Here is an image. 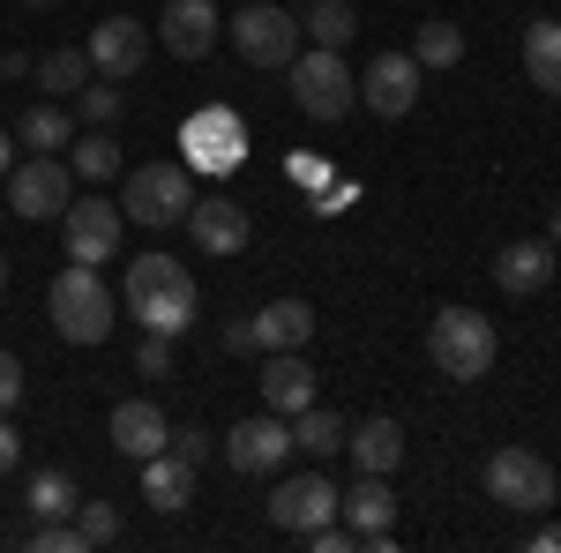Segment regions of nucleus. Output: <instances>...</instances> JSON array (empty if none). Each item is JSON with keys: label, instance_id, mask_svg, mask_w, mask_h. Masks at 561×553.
Returning a JSON list of instances; mask_svg holds the SVG:
<instances>
[{"label": "nucleus", "instance_id": "nucleus-32", "mask_svg": "<svg viewBox=\"0 0 561 553\" xmlns=\"http://www.w3.org/2000/svg\"><path fill=\"white\" fill-rule=\"evenodd\" d=\"M68 105H76V120H90V128H113V120H121V83H105V76H90V83L76 90Z\"/></svg>", "mask_w": 561, "mask_h": 553}, {"label": "nucleus", "instance_id": "nucleus-15", "mask_svg": "<svg viewBox=\"0 0 561 553\" xmlns=\"http://www.w3.org/2000/svg\"><path fill=\"white\" fill-rule=\"evenodd\" d=\"M217 31H225V23H217V0H165V8H158V45H165L173 60H203L217 45Z\"/></svg>", "mask_w": 561, "mask_h": 553}, {"label": "nucleus", "instance_id": "nucleus-26", "mask_svg": "<svg viewBox=\"0 0 561 553\" xmlns=\"http://www.w3.org/2000/svg\"><path fill=\"white\" fill-rule=\"evenodd\" d=\"M352 31H359V8H352V0H307V8H300V38H307V45L345 53Z\"/></svg>", "mask_w": 561, "mask_h": 553}, {"label": "nucleus", "instance_id": "nucleus-34", "mask_svg": "<svg viewBox=\"0 0 561 553\" xmlns=\"http://www.w3.org/2000/svg\"><path fill=\"white\" fill-rule=\"evenodd\" d=\"M135 375H142V382H165V375H173V337H150V330H142V344H135Z\"/></svg>", "mask_w": 561, "mask_h": 553}, {"label": "nucleus", "instance_id": "nucleus-38", "mask_svg": "<svg viewBox=\"0 0 561 553\" xmlns=\"http://www.w3.org/2000/svg\"><path fill=\"white\" fill-rule=\"evenodd\" d=\"M285 172H293L300 187H322V180H330V165H314V158H293V165H285Z\"/></svg>", "mask_w": 561, "mask_h": 553}, {"label": "nucleus", "instance_id": "nucleus-23", "mask_svg": "<svg viewBox=\"0 0 561 553\" xmlns=\"http://www.w3.org/2000/svg\"><path fill=\"white\" fill-rule=\"evenodd\" d=\"M337 516H345L352 531H389V523H397V494H389V479H382V471H359V486L337 502Z\"/></svg>", "mask_w": 561, "mask_h": 553}, {"label": "nucleus", "instance_id": "nucleus-39", "mask_svg": "<svg viewBox=\"0 0 561 553\" xmlns=\"http://www.w3.org/2000/svg\"><path fill=\"white\" fill-rule=\"evenodd\" d=\"M31 68H38L31 53H0V83H15V76H31Z\"/></svg>", "mask_w": 561, "mask_h": 553}, {"label": "nucleus", "instance_id": "nucleus-7", "mask_svg": "<svg viewBox=\"0 0 561 553\" xmlns=\"http://www.w3.org/2000/svg\"><path fill=\"white\" fill-rule=\"evenodd\" d=\"M479 479H486V502H502V509H517V516L554 509V464L539 449H494Z\"/></svg>", "mask_w": 561, "mask_h": 553}, {"label": "nucleus", "instance_id": "nucleus-10", "mask_svg": "<svg viewBox=\"0 0 561 553\" xmlns=\"http://www.w3.org/2000/svg\"><path fill=\"white\" fill-rule=\"evenodd\" d=\"M225 464L240 471V479H270V471L293 464V419H277V412H255V419H240L225 434Z\"/></svg>", "mask_w": 561, "mask_h": 553}, {"label": "nucleus", "instance_id": "nucleus-33", "mask_svg": "<svg viewBox=\"0 0 561 553\" xmlns=\"http://www.w3.org/2000/svg\"><path fill=\"white\" fill-rule=\"evenodd\" d=\"M76 531H83L90 546H113L121 539V509L113 502H76Z\"/></svg>", "mask_w": 561, "mask_h": 553}, {"label": "nucleus", "instance_id": "nucleus-37", "mask_svg": "<svg viewBox=\"0 0 561 553\" xmlns=\"http://www.w3.org/2000/svg\"><path fill=\"white\" fill-rule=\"evenodd\" d=\"M15 464H23V434H15V419L0 412V479H8Z\"/></svg>", "mask_w": 561, "mask_h": 553}, {"label": "nucleus", "instance_id": "nucleus-8", "mask_svg": "<svg viewBox=\"0 0 561 553\" xmlns=\"http://www.w3.org/2000/svg\"><path fill=\"white\" fill-rule=\"evenodd\" d=\"M232 45H240L248 68H293V53H300V15H285L277 0H248V8L232 15Z\"/></svg>", "mask_w": 561, "mask_h": 553}, {"label": "nucleus", "instance_id": "nucleus-19", "mask_svg": "<svg viewBox=\"0 0 561 553\" xmlns=\"http://www.w3.org/2000/svg\"><path fill=\"white\" fill-rule=\"evenodd\" d=\"M494 285L510 299H531L554 285V240H510L502 255H494Z\"/></svg>", "mask_w": 561, "mask_h": 553}, {"label": "nucleus", "instance_id": "nucleus-40", "mask_svg": "<svg viewBox=\"0 0 561 553\" xmlns=\"http://www.w3.org/2000/svg\"><path fill=\"white\" fill-rule=\"evenodd\" d=\"M524 546H531V553H561V523H539V531H531Z\"/></svg>", "mask_w": 561, "mask_h": 553}, {"label": "nucleus", "instance_id": "nucleus-1", "mask_svg": "<svg viewBox=\"0 0 561 553\" xmlns=\"http://www.w3.org/2000/svg\"><path fill=\"white\" fill-rule=\"evenodd\" d=\"M121 307H128L150 337H187V322H195L203 292H195L187 262H173V255H135L128 277H121Z\"/></svg>", "mask_w": 561, "mask_h": 553}, {"label": "nucleus", "instance_id": "nucleus-43", "mask_svg": "<svg viewBox=\"0 0 561 553\" xmlns=\"http://www.w3.org/2000/svg\"><path fill=\"white\" fill-rule=\"evenodd\" d=\"M0 292H8V255H0Z\"/></svg>", "mask_w": 561, "mask_h": 553}, {"label": "nucleus", "instance_id": "nucleus-36", "mask_svg": "<svg viewBox=\"0 0 561 553\" xmlns=\"http://www.w3.org/2000/svg\"><path fill=\"white\" fill-rule=\"evenodd\" d=\"M15 404H23V359L0 352V412H15Z\"/></svg>", "mask_w": 561, "mask_h": 553}, {"label": "nucleus", "instance_id": "nucleus-28", "mask_svg": "<svg viewBox=\"0 0 561 553\" xmlns=\"http://www.w3.org/2000/svg\"><path fill=\"white\" fill-rule=\"evenodd\" d=\"M68 165H76V180H90V187L113 180V172H121V142H113V128L76 135V142H68Z\"/></svg>", "mask_w": 561, "mask_h": 553}, {"label": "nucleus", "instance_id": "nucleus-29", "mask_svg": "<svg viewBox=\"0 0 561 553\" xmlns=\"http://www.w3.org/2000/svg\"><path fill=\"white\" fill-rule=\"evenodd\" d=\"M293 449H307V457H337V449H345V419L322 412V404H307L300 419H293Z\"/></svg>", "mask_w": 561, "mask_h": 553}, {"label": "nucleus", "instance_id": "nucleus-9", "mask_svg": "<svg viewBox=\"0 0 561 553\" xmlns=\"http://www.w3.org/2000/svg\"><path fill=\"white\" fill-rule=\"evenodd\" d=\"M121 224H128V210L121 203H98V195H76L68 210H60V247H68V262H90V269H105V262H121Z\"/></svg>", "mask_w": 561, "mask_h": 553}, {"label": "nucleus", "instance_id": "nucleus-35", "mask_svg": "<svg viewBox=\"0 0 561 553\" xmlns=\"http://www.w3.org/2000/svg\"><path fill=\"white\" fill-rule=\"evenodd\" d=\"M173 449H180V457H187L195 471H203V464H210V449H217V434H210V426H180Z\"/></svg>", "mask_w": 561, "mask_h": 553}, {"label": "nucleus", "instance_id": "nucleus-27", "mask_svg": "<svg viewBox=\"0 0 561 553\" xmlns=\"http://www.w3.org/2000/svg\"><path fill=\"white\" fill-rule=\"evenodd\" d=\"M31 76H38L45 97H60V105H68V97H76V90H83L90 76H98V68H90V53H83V45H60V53H45Z\"/></svg>", "mask_w": 561, "mask_h": 553}, {"label": "nucleus", "instance_id": "nucleus-13", "mask_svg": "<svg viewBox=\"0 0 561 553\" xmlns=\"http://www.w3.org/2000/svg\"><path fill=\"white\" fill-rule=\"evenodd\" d=\"M90 68L105 76V83H128L135 68L150 60V23H135V15H105L98 31H90Z\"/></svg>", "mask_w": 561, "mask_h": 553}, {"label": "nucleus", "instance_id": "nucleus-30", "mask_svg": "<svg viewBox=\"0 0 561 553\" xmlns=\"http://www.w3.org/2000/svg\"><path fill=\"white\" fill-rule=\"evenodd\" d=\"M412 60H420V68H457V60H465V31L442 23V15H427L420 38H412Z\"/></svg>", "mask_w": 561, "mask_h": 553}, {"label": "nucleus", "instance_id": "nucleus-4", "mask_svg": "<svg viewBox=\"0 0 561 553\" xmlns=\"http://www.w3.org/2000/svg\"><path fill=\"white\" fill-rule=\"evenodd\" d=\"M121 210H128V224H142V232L187 224V210H195V172L173 165V158H158V165H135V172H128V187H121Z\"/></svg>", "mask_w": 561, "mask_h": 553}, {"label": "nucleus", "instance_id": "nucleus-17", "mask_svg": "<svg viewBox=\"0 0 561 553\" xmlns=\"http://www.w3.org/2000/svg\"><path fill=\"white\" fill-rule=\"evenodd\" d=\"M248 210L232 203V195H195V210H187V240L203 247V255H240L248 247Z\"/></svg>", "mask_w": 561, "mask_h": 553}, {"label": "nucleus", "instance_id": "nucleus-42", "mask_svg": "<svg viewBox=\"0 0 561 553\" xmlns=\"http://www.w3.org/2000/svg\"><path fill=\"white\" fill-rule=\"evenodd\" d=\"M547 240H554V247H561V203H554V217H547Z\"/></svg>", "mask_w": 561, "mask_h": 553}, {"label": "nucleus", "instance_id": "nucleus-18", "mask_svg": "<svg viewBox=\"0 0 561 553\" xmlns=\"http://www.w3.org/2000/svg\"><path fill=\"white\" fill-rule=\"evenodd\" d=\"M105 434H113V449L121 457H158L165 441H173V426H165V412L150 404V396H128V404H113V419H105Z\"/></svg>", "mask_w": 561, "mask_h": 553}, {"label": "nucleus", "instance_id": "nucleus-6", "mask_svg": "<svg viewBox=\"0 0 561 553\" xmlns=\"http://www.w3.org/2000/svg\"><path fill=\"white\" fill-rule=\"evenodd\" d=\"M8 210L23 217V224H53V217L76 203V165L68 158H53V150H31V158H15L8 165Z\"/></svg>", "mask_w": 561, "mask_h": 553}, {"label": "nucleus", "instance_id": "nucleus-20", "mask_svg": "<svg viewBox=\"0 0 561 553\" xmlns=\"http://www.w3.org/2000/svg\"><path fill=\"white\" fill-rule=\"evenodd\" d=\"M248 337H255V352H307L314 307H307V299H270L262 314H248Z\"/></svg>", "mask_w": 561, "mask_h": 553}, {"label": "nucleus", "instance_id": "nucleus-2", "mask_svg": "<svg viewBox=\"0 0 561 553\" xmlns=\"http://www.w3.org/2000/svg\"><path fill=\"white\" fill-rule=\"evenodd\" d=\"M45 314H53L60 344H105L113 337L121 299H113V285H105L90 262H68V269L53 277V292H45Z\"/></svg>", "mask_w": 561, "mask_h": 553}, {"label": "nucleus", "instance_id": "nucleus-24", "mask_svg": "<svg viewBox=\"0 0 561 553\" xmlns=\"http://www.w3.org/2000/svg\"><path fill=\"white\" fill-rule=\"evenodd\" d=\"M15 142H31V150H53V158H68V142H76V113L60 105V97H38L23 120H15Z\"/></svg>", "mask_w": 561, "mask_h": 553}, {"label": "nucleus", "instance_id": "nucleus-21", "mask_svg": "<svg viewBox=\"0 0 561 553\" xmlns=\"http://www.w3.org/2000/svg\"><path fill=\"white\" fill-rule=\"evenodd\" d=\"M142 502H150L158 516H180L187 502H195V464L180 457L173 441H165L158 457H142Z\"/></svg>", "mask_w": 561, "mask_h": 553}, {"label": "nucleus", "instance_id": "nucleus-16", "mask_svg": "<svg viewBox=\"0 0 561 553\" xmlns=\"http://www.w3.org/2000/svg\"><path fill=\"white\" fill-rule=\"evenodd\" d=\"M307 404H314V367H307V352H262V412L300 419Z\"/></svg>", "mask_w": 561, "mask_h": 553}, {"label": "nucleus", "instance_id": "nucleus-5", "mask_svg": "<svg viewBox=\"0 0 561 553\" xmlns=\"http://www.w3.org/2000/svg\"><path fill=\"white\" fill-rule=\"evenodd\" d=\"M293 105H300L307 120H345L352 105H359V76L345 68V53H330V45H307L293 53Z\"/></svg>", "mask_w": 561, "mask_h": 553}, {"label": "nucleus", "instance_id": "nucleus-14", "mask_svg": "<svg viewBox=\"0 0 561 553\" xmlns=\"http://www.w3.org/2000/svg\"><path fill=\"white\" fill-rule=\"evenodd\" d=\"M240 150H248L240 113L210 105V113H195V120H187V172H225V165H240Z\"/></svg>", "mask_w": 561, "mask_h": 553}, {"label": "nucleus", "instance_id": "nucleus-41", "mask_svg": "<svg viewBox=\"0 0 561 553\" xmlns=\"http://www.w3.org/2000/svg\"><path fill=\"white\" fill-rule=\"evenodd\" d=\"M8 165H15V135L0 128V180H8Z\"/></svg>", "mask_w": 561, "mask_h": 553}, {"label": "nucleus", "instance_id": "nucleus-12", "mask_svg": "<svg viewBox=\"0 0 561 553\" xmlns=\"http://www.w3.org/2000/svg\"><path fill=\"white\" fill-rule=\"evenodd\" d=\"M330 516H337V486H330L322 471L277 479V494H270V523H277V531L307 539V531H314V523H330Z\"/></svg>", "mask_w": 561, "mask_h": 553}, {"label": "nucleus", "instance_id": "nucleus-25", "mask_svg": "<svg viewBox=\"0 0 561 553\" xmlns=\"http://www.w3.org/2000/svg\"><path fill=\"white\" fill-rule=\"evenodd\" d=\"M524 76L547 90V97H561V23L554 15L524 23Z\"/></svg>", "mask_w": 561, "mask_h": 553}, {"label": "nucleus", "instance_id": "nucleus-31", "mask_svg": "<svg viewBox=\"0 0 561 553\" xmlns=\"http://www.w3.org/2000/svg\"><path fill=\"white\" fill-rule=\"evenodd\" d=\"M23 502H31V516L45 523V516H76V502H83V494H76V479H68V471H38Z\"/></svg>", "mask_w": 561, "mask_h": 553}, {"label": "nucleus", "instance_id": "nucleus-3", "mask_svg": "<svg viewBox=\"0 0 561 553\" xmlns=\"http://www.w3.org/2000/svg\"><path fill=\"white\" fill-rule=\"evenodd\" d=\"M494 352H502V337H494V322H486L479 307H442L427 322V359L449 382H486Z\"/></svg>", "mask_w": 561, "mask_h": 553}, {"label": "nucleus", "instance_id": "nucleus-11", "mask_svg": "<svg viewBox=\"0 0 561 553\" xmlns=\"http://www.w3.org/2000/svg\"><path fill=\"white\" fill-rule=\"evenodd\" d=\"M359 105L382 113V120H404V113L420 105V60H412V53H375V60L359 68Z\"/></svg>", "mask_w": 561, "mask_h": 553}, {"label": "nucleus", "instance_id": "nucleus-44", "mask_svg": "<svg viewBox=\"0 0 561 553\" xmlns=\"http://www.w3.org/2000/svg\"><path fill=\"white\" fill-rule=\"evenodd\" d=\"M23 8H53V0H23Z\"/></svg>", "mask_w": 561, "mask_h": 553}, {"label": "nucleus", "instance_id": "nucleus-22", "mask_svg": "<svg viewBox=\"0 0 561 553\" xmlns=\"http://www.w3.org/2000/svg\"><path fill=\"white\" fill-rule=\"evenodd\" d=\"M345 449H352V464H359V471H382V479H389V471L404 464V426L375 412V419L345 426Z\"/></svg>", "mask_w": 561, "mask_h": 553}]
</instances>
